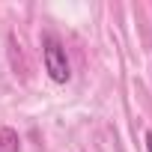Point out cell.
<instances>
[{"label": "cell", "instance_id": "cell-1", "mask_svg": "<svg viewBox=\"0 0 152 152\" xmlns=\"http://www.w3.org/2000/svg\"><path fill=\"white\" fill-rule=\"evenodd\" d=\"M45 69H48V75L57 81V84H66L69 81V60H66V51H63V45L54 39V36H45Z\"/></svg>", "mask_w": 152, "mask_h": 152}, {"label": "cell", "instance_id": "cell-2", "mask_svg": "<svg viewBox=\"0 0 152 152\" xmlns=\"http://www.w3.org/2000/svg\"><path fill=\"white\" fill-rule=\"evenodd\" d=\"M18 149V134L12 128H0V152H15Z\"/></svg>", "mask_w": 152, "mask_h": 152}, {"label": "cell", "instance_id": "cell-3", "mask_svg": "<svg viewBox=\"0 0 152 152\" xmlns=\"http://www.w3.org/2000/svg\"><path fill=\"white\" fill-rule=\"evenodd\" d=\"M146 149H149V152H152V131H149V134H146Z\"/></svg>", "mask_w": 152, "mask_h": 152}]
</instances>
